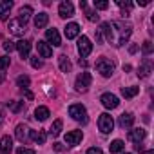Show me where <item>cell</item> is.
I'll return each mask as SVG.
<instances>
[{
    "mask_svg": "<svg viewBox=\"0 0 154 154\" xmlns=\"http://www.w3.org/2000/svg\"><path fill=\"white\" fill-rule=\"evenodd\" d=\"M102 35H105V40L116 47H122L127 44V40L132 35V26L123 20H114V22H103L100 26Z\"/></svg>",
    "mask_w": 154,
    "mask_h": 154,
    "instance_id": "1",
    "label": "cell"
},
{
    "mask_svg": "<svg viewBox=\"0 0 154 154\" xmlns=\"http://www.w3.org/2000/svg\"><path fill=\"white\" fill-rule=\"evenodd\" d=\"M96 71L103 76V78H109V76H112V72H114V62L109 60L107 56H100L96 60Z\"/></svg>",
    "mask_w": 154,
    "mask_h": 154,
    "instance_id": "2",
    "label": "cell"
},
{
    "mask_svg": "<svg viewBox=\"0 0 154 154\" xmlns=\"http://www.w3.org/2000/svg\"><path fill=\"white\" fill-rule=\"evenodd\" d=\"M69 116L72 120H76L78 123H87V109L82 105V103H72L69 107Z\"/></svg>",
    "mask_w": 154,
    "mask_h": 154,
    "instance_id": "3",
    "label": "cell"
},
{
    "mask_svg": "<svg viewBox=\"0 0 154 154\" xmlns=\"http://www.w3.org/2000/svg\"><path fill=\"white\" fill-rule=\"evenodd\" d=\"M98 129H100L103 134L112 132V129H114V120H112V116L107 114V112L100 114V118H98Z\"/></svg>",
    "mask_w": 154,
    "mask_h": 154,
    "instance_id": "4",
    "label": "cell"
},
{
    "mask_svg": "<svg viewBox=\"0 0 154 154\" xmlns=\"http://www.w3.org/2000/svg\"><path fill=\"white\" fill-rule=\"evenodd\" d=\"M91 82H93L91 74H89V72H82L78 78H76L74 87H76V91H78V93H85V91L91 87Z\"/></svg>",
    "mask_w": 154,
    "mask_h": 154,
    "instance_id": "5",
    "label": "cell"
},
{
    "mask_svg": "<svg viewBox=\"0 0 154 154\" xmlns=\"http://www.w3.org/2000/svg\"><path fill=\"white\" fill-rule=\"evenodd\" d=\"M91 51H93L91 40H89L87 36H80V38H78V53H80V56L85 58V56L91 54Z\"/></svg>",
    "mask_w": 154,
    "mask_h": 154,
    "instance_id": "6",
    "label": "cell"
},
{
    "mask_svg": "<svg viewBox=\"0 0 154 154\" xmlns=\"http://www.w3.org/2000/svg\"><path fill=\"white\" fill-rule=\"evenodd\" d=\"M9 31L15 36H24L27 29H26V24L24 22H20L18 18H13V20H9Z\"/></svg>",
    "mask_w": 154,
    "mask_h": 154,
    "instance_id": "7",
    "label": "cell"
},
{
    "mask_svg": "<svg viewBox=\"0 0 154 154\" xmlns=\"http://www.w3.org/2000/svg\"><path fill=\"white\" fill-rule=\"evenodd\" d=\"M100 102H102V105H103L105 109H116V107L120 105L118 96H114L112 93H105V94H102Z\"/></svg>",
    "mask_w": 154,
    "mask_h": 154,
    "instance_id": "8",
    "label": "cell"
},
{
    "mask_svg": "<svg viewBox=\"0 0 154 154\" xmlns=\"http://www.w3.org/2000/svg\"><path fill=\"white\" fill-rule=\"evenodd\" d=\"M58 15H60L62 18H71V17H74V6H72L71 2H60V6H58Z\"/></svg>",
    "mask_w": 154,
    "mask_h": 154,
    "instance_id": "9",
    "label": "cell"
},
{
    "mask_svg": "<svg viewBox=\"0 0 154 154\" xmlns=\"http://www.w3.org/2000/svg\"><path fill=\"white\" fill-rule=\"evenodd\" d=\"M82 138H84V132L82 131H71V132L65 134V143L71 145V147H74V145H78L82 141Z\"/></svg>",
    "mask_w": 154,
    "mask_h": 154,
    "instance_id": "10",
    "label": "cell"
},
{
    "mask_svg": "<svg viewBox=\"0 0 154 154\" xmlns=\"http://www.w3.org/2000/svg\"><path fill=\"white\" fill-rule=\"evenodd\" d=\"M45 38H47V42H49L51 45H54V47L62 45V38H60V33H58V29H54V27L45 31Z\"/></svg>",
    "mask_w": 154,
    "mask_h": 154,
    "instance_id": "11",
    "label": "cell"
},
{
    "mask_svg": "<svg viewBox=\"0 0 154 154\" xmlns=\"http://www.w3.org/2000/svg\"><path fill=\"white\" fill-rule=\"evenodd\" d=\"M63 33H65V38H67V40H72V38H76V36L80 35V26L76 24V22H71V24L65 26Z\"/></svg>",
    "mask_w": 154,
    "mask_h": 154,
    "instance_id": "12",
    "label": "cell"
},
{
    "mask_svg": "<svg viewBox=\"0 0 154 154\" xmlns=\"http://www.w3.org/2000/svg\"><path fill=\"white\" fill-rule=\"evenodd\" d=\"M80 8H82V11L85 13V17H87V20H89V22H98V20H100V15H98L94 9H89L87 2L80 0Z\"/></svg>",
    "mask_w": 154,
    "mask_h": 154,
    "instance_id": "13",
    "label": "cell"
},
{
    "mask_svg": "<svg viewBox=\"0 0 154 154\" xmlns=\"http://www.w3.org/2000/svg\"><path fill=\"white\" fill-rule=\"evenodd\" d=\"M145 136H147V131L141 129V127H136V129L129 131V140L134 141V143H141V140H143Z\"/></svg>",
    "mask_w": 154,
    "mask_h": 154,
    "instance_id": "14",
    "label": "cell"
},
{
    "mask_svg": "<svg viewBox=\"0 0 154 154\" xmlns=\"http://www.w3.org/2000/svg\"><path fill=\"white\" fill-rule=\"evenodd\" d=\"M15 45H17V49H18L22 58H29V53H31V42L29 40H20Z\"/></svg>",
    "mask_w": 154,
    "mask_h": 154,
    "instance_id": "15",
    "label": "cell"
},
{
    "mask_svg": "<svg viewBox=\"0 0 154 154\" xmlns=\"http://www.w3.org/2000/svg\"><path fill=\"white\" fill-rule=\"evenodd\" d=\"M36 49H38V54H40L42 58H51V56H53V49H51V45H49L47 42H42V40H38V44H36Z\"/></svg>",
    "mask_w": 154,
    "mask_h": 154,
    "instance_id": "16",
    "label": "cell"
},
{
    "mask_svg": "<svg viewBox=\"0 0 154 154\" xmlns=\"http://www.w3.org/2000/svg\"><path fill=\"white\" fill-rule=\"evenodd\" d=\"M132 123H134V114L132 112H123L118 118V125L122 129H129V127H132Z\"/></svg>",
    "mask_w": 154,
    "mask_h": 154,
    "instance_id": "17",
    "label": "cell"
},
{
    "mask_svg": "<svg viewBox=\"0 0 154 154\" xmlns=\"http://www.w3.org/2000/svg\"><path fill=\"white\" fill-rule=\"evenodd\" d=\"M13 150V140L9 136H2L0 140V154H11Z\"/></svg>",
    "mask_w": 154,
    "mask_h": 154,
    "instance_id": "18",
    "label": "cell"
},
{
    "mask_svg": "<svg viewBox=\"0 0 154 154\" xmlns=\"http://www.w3.org/2000/svg\"><path fill=\"white\" fill-rule=\"evenodd\" d=\"M150 72H152V63H150V60L147 58V60H143V63L138 67V76H140V78H147Z\"/></svg>",
    "mask_w": 154,
    "mask_h": 154,
    "instance_id": "19",
    "label": "cell"
},
{
    "mask_svg": "<svg viewBox=\"0 0 154 154\" xmlns=\"http://www.w3.org/2000/svg\"><path fill=\"white\" fill-rule=\"evenodd\" d=\"M11 8H13L11 0H2V2H0V20H8Z\"/></svg>",
    "mask_w": 154,
    "mask_h": 154,
    "instance_id": "20",
    "label": "cell"
},
{
    "mask_svg": "<svg viewBox=\"0 0 154 154\" xmlns=\"http://www.w3.org/2000/svg\"><path fill=\"white\" fill-rule=\"evenodd\" d=\"M29 131H31V129H27L24 123H20V125L17 127V131H15L17 140H18V141H22V143H24V141H27V138H29Z\"/></svg>",
    "mask_w": 154,
    "mask_h": 154,
    "instance_id": "21",
    "label": "cell"
},
{
    "mask_svg": "<svg viewBox=\"0 0 154 154\" xmlns=\"http://www.w3.org/2000/svg\"><path fill=\"white\" fill-rule=\"evenodd\" d=\"M29 138L35 140L38 145H44L45 140H47V132L45 131H29Z\"/></svg>",
    "mask_w": 154,
    "mask_h": 154,
    "instance_id": "22",
    "label": "cell"
},
{
    "mask_svg": "<svg viewBox=\"0 0 154 154\" xmlns=\"http://www.w3.org/2000/svg\"><path fill=\"white\" fill-rule=\"evenodd\" d=\"M31 15H33V8H31V6H24V8H20V11H18V20L24 22V24H27V20L31 18Z\"/></svg>",
    "mask_w": 154,
    "mask_h": 154,
    "instance_id": "23",
    "label": "cell"
},
{
    "mask_svg": "<svg viewBox=\"0 0 154 154\" xmlns=\"http://www.w3.org/2000/svg\"><path fill=\"white\" fill-rule=\"evenodd\" d=\"M47 22H49V15H47V13H38V15L35 17V27H36V29L45 27Z\"/></svg>",
    "mask_w": 154,
    "mask_h": 154,
    "instance_id": "24",
    "label": "cell"
},
{
    "mask_svg": "<svg viewBox=\"0 0 154 154\" xmlns=\"http://www.w3.org/2000/svg\"><path fill=\"white\" fill-rule=\"evenodd\" d=\"M58 65H60V69H62V72H71V60L65 56V54H60L58 56Z\"/></svg>",
    "mask_w": 154,
    "mask_h": 154,
    "instance_id": "25",
    "label": "cell"
},
{
    "mask_svg": "<svg viewBox=\"0 0 154 154\" xmlns=\"http://www.w3.org/2000/svg\"><path fill=\"white\" fill-rule=\"evenodd\" d=\"M140 93V87L132 85V87H122V96L123 98H134Z\"/></svg>",
    "mask_w": 154,
    "mask_h": 154,
    "instance_id": "26",
    "label": "cell"
},
{
    "mask_svg": "<svg viewBox=\"0 0 154 154\" xmlns=\"http://www.w3.org/2000/svg\"><path fill=\"white\" fill-rule=\"evenodd\" d=\"M35 118L36 120H40V122H45L47 118H49V109L47 107H36V111H35Z\"/></svg>",
    "mask_w": 154,
    "mask_h": 154,
    "instance_id": "27",
    "label": "cell"
},
{
    "mask_svg": "<svg viewBox=\"0 0 154 154\" xmlns=\"http://www.w3.org/2000/svg\"><path fill=\"white\" fill-rule=\"evenodd\" d=\"M109 149H111V154H122L123 149H125V143H123L122 140H114Z\"/></svg>",
    "mask_w": 154,
    "mask_h": 154,
    "instance_id": "28",
    "label": "cell"
},
{
    "mask_svg": "<svg viewBox=\"0 0 154 154\" xmlns=\"http://www.w3.org/2000/svg\"><path fill=\"white\" fill-rule=\"evenodd\" d=\"M116 4L120 6V8H123V11H122V17L125 18V17H129V11H131V8H132V2H129V0H116Z\"/></svg>",
    "mask_w": 154,
    "mask_h": 154,
    "instance_id": "29",
    "label": "cell"
},
{
    "mask_svg": "<svg viewBox=\"0 0 154 154\" xmlns=\"http://www.w3.org/2000/svg\"><path fill=\"white\" fill-rule=\"evenodd\" d=\"M29 76H26V74H20L18 78H17V84H18V87H22V89H27L29 87Z\"/></svg>",
    "mask_w": 154,
    "mask_h": 154,
    "instance_id": "30",
    "label": "cell"
},
{
    "mask_svg": "<svg viewBox=\"0 0 154 154\" xmlns=\"http://www.w3.org/2000/svg\"><path fill=\"white\" fill-rule=\"evenodd\" d=\"M62 125H63V123H62V120H56V122H54V123L51 125V129H49V132H51L53 136H58V134L62 132Z\"/></svg>",
    "mask_w": 154,
    "mask_h": 154,
    "instance_id": "31",
    "label": "cell"
},
{
    "mask_svg": "<svg viewBox=\"0 0 154 154\" xmlns=\"http://www.w3.org/2000/svg\"><path fill=\"white\" fill-rule=\"evenodd\" d=\"M8 107L13 111V112H20L24 109V102H8Z\"/></svg>",
    "mask_w": 154,
    "mask_h": 154,
    "instance_id": "32",
    "label": "cell"
},
{
    "mask_svg": "<svg viewBox=\"0 0 154 154\" xmlns=\"http://www.w3.org/2000/svg\"><path fill=\"white\" fill-rule=\"evenodd\" d=\"M9 62H11V58L8 56V54H4V56H0V72H4L8 67H9Z\"/></svg>",
    "mask_w": 154,
    "mask_h": 154,
    "instance_id": "33",
    "label": "cell"
},
{
    "mask_svg": "<svg viewBox=\"0 0 154 154\" xmlns=\"http://www.w3.org/2000/svg\"><path fill=\"white\" fill-rule=\"evenodd\" d=\"M109 8V2L105 0H94V9H107Z\"/></svg>",
    "mask_w": 154,
    "mask_h": 154,
    "instance_id": "34",
    "label": "cell"
},
{
    "mask_svg": "<svg viewBox=\"0 0 154 154\" xmlns=\"http://www.w3.org/2000/svg\"><path fill=\"white\" fill-rule=\"evenodd\" d=\"M31 65H33L35 69H40V67L44 65V62H42L38 56H31Z\"/></svg>",
    "mask_w": 154,
    "mask_h": 154,
    "instance_id": "35",
    "label": "cell"
},
{
    "mask_svg": "<svg viewBox=\"0 0 154 154\" xmlns=\"http://www.w3.org/2000/svg\"><path fill=\"white\" fill-rule=\"evenodd\" d=\"M2 45H4V49H6V51H9V53H11L13 49H17L15 42H11V40H4V44H2Z\"/></svg>",
    "mask_w": 154,
    "mask_h": 154,
    "instance_id": "36",
    "label": "cell"
},
{
    "mask_svg": "<svg viewBox=\"0 0 154 154\" xmlns=\"http://www.w3.org/2000/svg\"><path fill=\"white\" fill-rule=\"evenodd\" d=\"M141 49H143V53H145V54H150V53H152V42H149V40H147V42H143Z\"/></svg>",
    "mask_w": 154,
    "mask_h": 154,
    "instance_id": "37",
    "label": "cell"
},
{
    "mask_svg": "<svg viewBox=\"0 0 154 154\" xmlns=\"http://www.w3.org/2000/svg\"><path fill=\"white\" fill-rule=\"evenodd\" d=\"M17 154H36L33 149H26V147H20L18 150H17Z\"/></svg>",
    "mask_w": 154,
    "mask_h": 154,
    "instance_id": "38",
    "label": "cell"
},
{
    "mask_svg": "<svg viewBox=\"0 0 154 154\" xmlns=\"http://www.w3.org/2000/svg\"><path fill=\"white\" fill-rule=\"evenodd\" d=\"M87 154H103V152H102L100 147H91V149L87 150Z\"/></svg>",
    "mask_w": 154,
    "mask_h": 154,
    "instance_id": "39",
    "label": "cell"
},
{
    "mask_svg": "<svg viewBox=\"0 0 154 154\" xmlns=\"http://www.w3.org/2000/svg\"><path fill=\"white\" fill-rule=\"evenodd\" d=\"M96 42H98V44H102V42H103V35H102V31H100V29L96 31Z\"/></svg>",
    "mask_w": 154,
    "mask_h": 154,
    "instance_id": "40",
    "label": "cell"
},
{
    "mask_svg": "<svg viewBox=\"0 0 154 154\" xmlns=\"http://www.w3.org/2000/svg\"><path fill=\"white\" fill-rule=\"evenodd\" d=\"M22 93L26 94V98H27V100H33V94H31V93H29L27 89H22Z\"/></svg>",
    "mask_w": 154,
    "mask_h": 154,
    "instance_id": "41",
    "label": "cell"
},
{
    "mask_svg": "<svg viewBox=\"0 0 154 154\" xmlns=\"http://www.w3.org/2000/svg\"><path fill=\"white\" fill-rule=\"evenodd\" d=\"M54 149H56V150H63V145H62V143H54Z\"/></svg>",
    "mask_w": 154,
    "mask_h": 154,
    "instance_id": "42",
    "label": "cell"
},
{
    "mask_svg": "<svg viewBox=\"0 0 154 154\" xmlns=\"http://www.w3.org/2000/svg\"><path fill=\"white\" fill-rule=\"evenodd\" d=\"M129 51H131V53H136V51H138V45H131Z\"/></svg>",
    "mask_w": 154,
    "mask_h": 154,
    "instance_id": "43",
    "label": "cell"
},
{
    "mask_svg": "<svg viewBox=\"0 0 154 154\" xmlns=\"http://www.w3.org/2000/svg\"><path fill=\"white\" fill-rule=\"evenodd\" d=\"M78 63H80V65H82V67H87V62H85V60H84V58H80V62H78Z\"/></svg>",
    "mask_w": 154,
    "mask_h": 154,
    "instance_id": "44",
    "label": "cell"
},
{
    "mask_svg": "<svg viewBox=\"0 0 154 154\" xmlns=\"http://www.w3.org/2000/svg\"><path fill=\"white\" fill-rule=\"evenodd\" d=\"M143 154H154V150H143Z\"/></svg>",
    "mask_w": 154,
    "mask_h": 154,
    "instance_id": "45",
    "label": "cell"
},
{
    "mask_svg": "<svg viewBox=\"0 0 154 154\" xmlns=\"http://www.w3.org/2000/svg\"><path fill=\"white\" fill-rule=\"evenodd\" d=\"M2 120H4V116H2V111H0V123H2Z\"/></svg>",
    "mask_w": 154,
    "mask_h": 154,
    "instance_id": "46",
    "label": "cell"
},
{
    "mask_svg": "<svg viewBox=\"0 0 154 154\" xmlns=\"http://www.w3.org/2000/svg\"><path fill=\"white\" fill-rule=\"evenodd\" d=\"M127 154H131V152H127Z\"/></svg>",
    "mask_w": 154,
    "mask_h": 154,
    "instance_id": "47",
    "label": "cell"
}]
</instances>
